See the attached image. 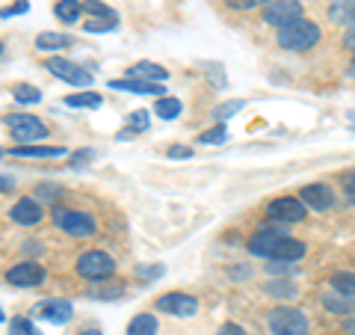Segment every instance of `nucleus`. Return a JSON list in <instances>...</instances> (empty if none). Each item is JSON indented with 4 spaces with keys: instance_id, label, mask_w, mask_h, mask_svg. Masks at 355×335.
I'll use <instances>...</instances> for the list:
<instances>
[{
    "instance_id": "nucleus-1",
    "label": "nucleus",
    "mask_w": 355,
    "mask_h": 335,
    "mask_svg": "<svg viewBox=\"0 0 355 335\" xmlns=\"http://www.w3.org/2000/svg\"><path fill=\"white\" fill-rule=\"evenodd\" d=\"M249 252L270 261H299L305 255V243L279 231H258L254 238H249Z\"/></svg>"
},
{
    "instance_id": "nucleus-2",
    "label": "nucleus",
    "mask_w": 355,
    "mask_h": 335,
    "mask_svg": "<svg viewBox=\"0 0 355 335\" xmlns=\"http://www.w3.org/2000/svg\"><path fill=\"white\" fill-rule=\"evenodd\" d=\"M317 42H320V27L308 18H296L287 27L279 30V44L291 54H302L308 48H314Z\"/></svg>"
},
{
    "instance_id": "nucleus-3",
    "label": "nucleus",
    "mask_w": 355,
    "mask_h": 335,
    "mask_svg": "<svg viewBox=\"0 0 355 335\" xmlns=\"http://www.w3.org/2000/svg\"><path fill=\"white\" fill-rule=\"evenodd\" d=\"M266 327H270L272 335H308V318L299 309L279 306L270 311Z\"/></svg>"
},
{
    "instance_id": "nucleus-4",
    "label": "nucleus",
    "mask_w": 355,
    "mask_h": 335,
    "mask_svg": "<svg viewBox=\"0 0 355 335\" xmlns=\"http://www.w3.org/2000/svg\"><path fill=\"white\" fill-rule=\"evenodd\" d=\"M113 273H116L113 255H107L101 250H89L77 259V276L89 279V282H101V279H110Z\"/></svg>"
},
{
    "instance_id": "nucleus-5",
    "label": "nucleus",
    "mask_w": 355,
    "mask_h": 335,
    "mask_svg": "<svg viewBox=\"0 0 355 335\" xmlns=\"http://www.w3.org/2000/svg\"><path fill=\"white\" fill-rule=\"evenodd\" d=\"M53 226L62 229L71 238H92L95 234V220L83 214V211H69V208H53Z\"/></svg>"
},
{
    "instance_id": "nucleus-6",
    "label": "nucleus",
    "mask_w": 355,
    "mask_h": 335,
    "mask_svg": "<svg viewBox=\"0 0 355 335\" xmlns=\"http://www.w3.org/2000/svg\"><path fill=\"white\" fill-rule=\"evenodd\" d=\"M44 69H48L53 77H60L62 83H71V86H92V74H89L83 65H77L71 60H65V57H48L44 60Z\"/></svg>"
},
{
    "instance_id": "nucleus-7",
    "label": "nucleus",
    "mask_w": 355,
    "mask_h": 335,
    "mask_svg": "<svg viewBox=\"0 0 355 335\" xmlns=\"http://www.w3.org/2000/svg\"><path fill=\"white\" fill-rule=\"evenodd\" d=\"M6 125H9V131H12V137L18 142H36V140H44L51 133L48 125H44L42 119L30 116V113H12V116H6Z\"/></svg>"
},
{
    "instance_id": "nucleus-8",
    "label": "nucleus",
    "mask_w": 355,
    "mask_h": 335,
    "mask_svg": "<svg viewBox=\"0 0 355 335\" xmlns=\"http://www.w3.org/2000/svg\"><path fill=\"white\" fill-rule=\"evenodd\" d=\"M296 18H302V3H299V0H272V3L263 9V24L279 27V30Z\"/></svg>"
},
{
    "instance_id": "nucleus-9",
    "label": "nucleus",
    "mask_w": 355,
    "mask_h": 335,
    "mask_svg": "<svg viewBox=\"0 0 355 335\" xmlns=\"http://www.w3.org/2000/svg\"><path fill=\"white\" fill-rule=\"evenodd\" d=\"M266 214L279 222H302L308 217V208L302 199L296 196H282V199H272L270 205H266Z\"/></svg>"
},
{
    "instance_id": "nucleus-10",
    "label": "nucleus",
    "mask_w": 355,
    "mask_h": 335,
    "mask_svg": "<svg viewBox=\"0 0 355 335\" xmlns=\"http://www.w3.org/2000/svg\"><path fill=\"white\" fill-rule=\"evenodd\" d=\"M44 267L39 261H21L6 270V282L12 288H39L44 282Z\"/></svg>"
},
{
    "instance_id": "nucleus-11",
    "label": "nucleus",
    "mask_w": 355,
    "mask_h": 335,
    "mask_svg": "<svg viewBox=\"0 0 355 335\" xmlns=\"http://www.w3.org/2000/svg\"><path fill=\"white\" fill-rule=\"evenodd\" d=\"M154 309L163 311V315H172V318H193L198 311V300L190 294H181V291H169L157 300Z\"/></svg>"
},
{
    "instance_id": "nucleus-12",
    "label": "nucleus",
    "mask_w": 355,
    "mask_h": 335,
    "mask_svg": "<svg viewBox=\"0 0 355 335\" xmlns=\"http://www.w3.org/2000/svg\"><path fill=\"white\" fill-rule=\"evenodd\" d=\"M33 311H36V318L53 323V327H65V323L74 318V306L69 303V300H60V297L44 300V303H39Z\"/></svg>"
},
{
    "instance_id": "nucleus-13",
    "label": "nucleus",
    "mask_w": 355,
    "mask_h": 335,
    "mask_svg": "<svg viewBox=\"0 0 355 335\" xmlns=\"http://www.w3.org/2000/svg\"><path fill=\"white\" fill-rule=\"evenodd\" d=\"M9 217H12L15 226H24V229L39 226V222H42V205L36 202V199L24 196V199H18V202L12 205V211H9Z\"/></svg>"
},
{
    "instance_id": "nucleus-14",
    "label": "nucleus",
    "mask_w": 355,
    "mask_h": 335,
    "mask_svg": "<svg viewBox=\"0 0 355 335\" xmlns=\"http://www.w3.org/2000/svg\"><path fill=\"white\" fill-rule=\"evenodd\" d=\"M299 199L305 202V208H314V211H326L335 205V193L326 184H305L299 190Z\"/></svg>"
},
{
    "instance_id": "nucleus-15",
    "label": "nucleus",
    "mask_w": 355,
    "mask_h": 335,
    "mask_svg": "<svg viewBox=\"0 0 355 335\" xmlns=\"http://www.w3.org/2000/svg\"><path fill=\"white\" fill-rule=\"evenodd\" d=\"M110 89H119V92H133V95L166 98L163 83H148V81H139V77H128V81H110Z\"/></svg>"
},
{
    "instance_id": "nucleus-16",
    "label": "nucleus",
    "mask_w": 355,
    "mask_h": 335,
    "mask_svg": "<svg viewBox=\"0 0 355 335\" xmlns=\"http://www.w3.org/2000/svg\"><path fill=\"white\" fill-rule=\"evenodd\" d=\"M128 74L130 77H139V81H148V83H166V81H169V72H166L163 65H157V63H148V60L137 63Z\"/></svg>"
},
{
    "instance_id": "nucleus-17",
    "label": "nucleus",
    "mask_w": 355,
    "mask_h": 335,
    "mask_svg": "<svg viewBox=\"0 0 355 335\" xmlns=\"http://www.w3.org/2000/svg\"><path fill=\"white\" fill-rule=\"evenodd\" d=\"M323 309L335 311V315H352V311H355V300L349 294H340V291L331 288L329 294H323Z\"/></svg>"
},
{
    "instance_id": "nucleus-18",
    "label": "nucleus",
    "mask_w": 355,
    "mask_h": 335,
    "mask_svg": "<svg viewBox=\"0 0 355 335\" xmlns=\"http://www.w3.org/2000/svg\"><path fill=\"white\" fill-rule=\"evenodd\" d=\"M329 18L335 24H343V27H352L355 24V0H335L329 6Z\"/></svg>"
},
{
    "instance_id": "nucleus-19",
    "label": "nucleus",
    "mask_w": 355,
    "mask_h": 335,
    "mask_svg": "<svg viewBox=\"0 0 355 335\" xmlns=\"http://www.w3.org/2000/svg\"><path fill=\"white\" fill-rule=\"evenodd\" d=\"M9 154L12 158H62L65 149L62 146H18Z\"/></svg>"
},
{
    "instance_id": "nucleus-20",
    "label": "nucleus",
    "mask_w": 355,
    "mask_h": 335,
    "mask_svg": "<svg viewBox=\"0 0 355 335\" xmlns=\"http://www.w3.org/2000/svg\"><path fill=\"white\" fill-rule=\"evenodd\" d=\"M157 329H160V323L151 311H142V315H137L128 323V335H157Z\"/></svg>"
},
{
    "instance_id": "nucleus-21",
    "label": "nucleus",
    "mask_w": 355,
    "mask_h": 335,
    "mask_svg": "<svg viewBox=\"0 0 355 335\" xmlns=\"http://www.w3.org/2000/svg\"><path fill=\"white\" fill-rule=\"evenodd\" d=\"M69 44H71V36H65V33H39L36 36L39 51H60V48H69Z\"/></svg>"
},
{
    "instance_id": "nucleus-22",
    "label": "nucleus",
    "mask_w": 355,
    "mask_h": 335,
    "mask_svg": "<svg viewBox=\"0 0 355 335\" xmlns=\"http://www.w3.org/2000/svg\"><path fill=\"white\" fill-rule=\"evenodd\" d=\"M80 13H83L80 0H60V3L53 6V15L60 21H65V24H74V21L80 18Z\"/></svg>"
},
{
    "instance_id": "nucleus-23",
    "label": "nucleus",
    "mask_w": 355,
    "mask_h": 335,
    "mask_svg": "<svg viewBox=\"0 0 355 335\" xmlns=\"http://www.w3.org/2000/svg\"><path fill=\"white\" fill-rule=\"evenodd\" d=\"M263 291L270 294V297H279V300H291V297H296V294H299V288H296V285L291 282V279H272V282L266 285Z\"/></svg>"
},
{
    "instance_id": "nucleus-24",
    "label": "nucleus",
    "mask_w": 355,
    "mask_h": 335,
    "mask_svg": "<svg viewBox=\"0 0 355 335\" xmlns=\"http://www.w3.org/2000/svg\"><path fill=\"white\" fill-rule=\"evenodd\" d=\"M65 104H69V107H92V110H98V107L104 104V98L98 95V92H89V89H86V92L65 95Z\"/></svg>"
},
{
    "instance_id": "nucleus-25",
    "label": "nucleus",
    "mask_w": 355,
    "mask_h": 335,
    "mask_svg": "<svg viewBox=\"0 0 355 335\" xmlns=\"http://www.w3.org/2000/svg\"><path fill=\"white\" fill-rule=\"evenodd\" d=\"M12 98L21 101V104H39L42 101V89L30 86V83H15L12 86Z\"/></svg>"
},
{
    "instance_id": "nucleus-26",
    "label": "nucleus",
    "mask_w": 355,
    "mask_h": 335,
    "mask_svg": "<svg viewBox=\"0 0 355 335\" xmlns=\"http://www.w3.org/2000/svg\"><path fill=\"white\" fill-rule=\"evenodd\" d=\"M181 110H184V104L178 101V98H169V95L160 98V101L154 104V113H157L160 119H178L181 116Z\"/></svg>"
},
{
    "instance_id": "nucleus-27",
    "label": "nucleus",
    "mask_w": 355,
    "mask_h": 335,
    "mask_svg": "<svg viewBox=\"0 0 355 335\" xmlns=\"http://www.w3.org/2000/svg\"><path fill=\"white\" fill-rule=\"evenodd\" d=\"M225 140H228V128L222 122H216V128H210L198 137V146H214V142H225Z\"/></svg>"
},
{
    "instance_id": "nucleus-28",
    "label": "nucleus",
    "mask_w": 355,
    "mask_h": 335,
    "mask_svg": "<svg viewBox=\"0 0 355 335\" xmlns=\"http://www.w3.org/2000/svg\"><path fill=\"white\" fill-rule=\"evenodd\" d=\"M331 288L340 291V294L355 297V273H335L331 276Z\"/></svg>"
},
{
    "instance_id": "nucleus-29",
    "label": "nucleus",
    "mask_w": 355,
    "mask_h": 335,
    "mask_svg": "<svg viewBox=\"0 0 355 335\" xmlns=\"http://www.w3.org/2000/svg\"><path fill=\"white\" fill-rule=\"evenodd\" d=\"M9 335H42V332L30 318H12L9 320Z\"/></svg>"
},
{
    "instance_id": "nucleus-30",
    "label": "nucleus",
    "mask_w": 355,
    "mask_h": 335,
    "mask_svg": "<svg viewBox=\"0 0 355 335\" xmlns=\"http://www.w3.org/2000/svg\"><path fill=\"white\" fill-rule=\"evenodd\" d=\"M80 6H83V13H89V15H98V18H119L107 3H101V0H80Z\"/></svg>"
},
{
    "instance_id": "nucleus-31",
    "label": "nucleus",
    "mask_w": 355,
    "mask_h": 335,
    "mask_svg": "<svg viewBox=\"0 0 355 335\" xmlns=\"http://www.w3.org/2000/svg\"><path fill=\"white\" fill-rule=\"evenodd\" d=\"M119 27V18H95V21H86L83 30L86 33H113Z\"/></svg>"
},
{
    "instance_id": "nucleus-32",
    "label": "nucleus",
    "mask_w": 355,
    "mask_h": 335,
    "mask_svg": "<svg viewBox=\"0 0 355 335\" xmlns=\"http://www.w3.org/2000/svg\"><path fill=\"white\" fill-rule=\"evenodd\" d=\"M148 119H151L148 110H133V113L128 116V131H130V133L146 131V128H148Z\"/></svg>"
},
{
    "instance_id": "nucleus-33",
    "label": "nucleus",
    "mask_w": 355,
    "mask_h": 335,
    "mask_svg": "<svg viewBox=\"0 0 355 335\" xmlns=\"http://www.w3.org/2000/svg\"><path fill=\"white\" fill-rule=\"evenodd\" d=\"M243 107V101H231V104H219L216 110H214V119L216 122H222V125H225V122L231 119V116H234L237 113V110Z\"/></svg>"
},
{
    "instance_id": "nucleus-34",
    "label": "nucleus",
    "mask_w": 355,
    "mask_h": 335,
    "mask_svg": "<svg viewBox=\"0 0 355 335\" xmlns=\"http://www.w3.org/2000/svg\"><path fill=\"white\" fill-rule=\"evenodd\" d=\"M231 9H254V6H270L272 0H225Z\"/></svg>"
},
{
    "instance_id": "nucleus-35",
    "label": "nucleus",
    "mask_w": 355,
    "mask_h": 335,
    "mask_svg": "<svg viewBox=\"0 0 355 335\" xmlns=\"http://www.w3.org/2000/svg\"><path fill=\"white\" fill-rule=\"evenodd\" d=\"M30 9L27 0H15V6H6V9H0V18H12V15H24Z\"/></svg>"
},
{
    "instance_id": "nucleus-36",
    "label": "nucleus",
    "mask_w": 355,
    "mask_h": 335,
    "mask_svg": "<svg viewBox=\"0 0 355 335\" xmlns=\"http://www.w3.org/2000/svg\"><path fill=\"white\" fill-rule=\"evenodd\" d=\"M343 193H347V199H349V202L355 205V172L343 178Z\"/></svg>"
},
{
    "instance_id": "nucleus-37",
    "label": "nucleus",
    "mask_w": 355,
    "mask_h": 335,
    "mask_svg": "<svg viewBox=\"0 0 355 335\" xmlns=\"http://www.w3.org/2000/svg\"><path fill=\"white\" fill-rule=\"evenodd\" d=\"M92 158H95V152H77V154H71V163L80 166V163H89Z\"/></svg>"
},
{
    "instance_id": "nucleus-38",
    "label": "nucleus",
    "mask_w": 355,
    "mask_h": 335,
    "mask_svg": "<svg viewBox=\"0 0 355 335\" xmlns=\"http://www.w3.org/2000/svg\"><path fill=\"white\" fill-rule=\"evenodd\" d=\"M216 335H246V332H243V327H237V323H225V327H219Z\"/></svg>"
},
{
    "instance_id": "nucleus-39",
    "label": "nucleus",
    "mask_w": 355,
    "mask_h": 335,
    "mask_svg": "<svg viewBox=\"0 0 355 335\" xmlns=\"http://www.w3.org/2000/svg\"><path fill=\"white\" fill-rule=\"evenodd\" d=\"M169 158H172V161H178V158H193V149H181V146H175V149H169Z\"/></svg>"
},
{
    "instance_id": "nucleus-40",
    "label": "nucleus",
    "mask_w": 355,
    "mask_h": 335,
    "mask_svg": "<svg viewBox=\"0 0 355 335\" xmlns=\"http://www.w3.org/2000/svg\"><path fill=\"white\" fill-rule=\"evenodd\" d=\"M343 42H347L349 48H355V24H352V27H347V36H343Z\"/></svg>"
},
{
    "instance_id": "nucleus-41",
    "label": "nucleus",
    "mask_w": 355,
    "mask_h": 335,
    "mask_svg": "<svg viewBox=\"0 0 355 335\" xmlns=\"http://www.w3.org/2000/svg\"><path fill=\"white\" fill-rule=\"evenodd\" d=\"M0 190H12V178H6V175H0Z\"/></svg>"
},
{
    "instance_id": "nucleus-42",
    "label": "nucleus",
    "mask_w": 355,
    "mask_h": 335,
    "mask_svg": "<svg viewBox=\"0 0 355 335\" xmlns=\"http://www.w3.org/2000/svg\"><path fill=\"white\" fill-rule=\"evenodd\" d=\"M343 329H347V332H352V335H355V320H347V323H343Z\"/></svg>"
},
{
    "instance_id": "nucleus-43",
    "label": "nucleus",
    "mask_w": 355,
    "mask_h": 335,
    "mask_svg": "<svg viewBox=\"0 0 355 335\" xmlns=\"http://www.w3.org/2000/svg\"><path fill=\"white\" fill-rule=\"evenodd\" d=\"M77 335H101L98 329H83V332H77Z\"/></svg>"
},
{
    "instance_id": "nucleus-44",
    "label": "nucleus",
    "mask_w": 355,
    "mask_h": 335,
    "mask_svg": "<svg viewBox=\"0 0 355 335\" xmlns=\"http://www.w3.org/2000/svg\"><path fill=\"white\" fill-rule=\"evenodd\" d=\"M6 320V315H3V309H0V323H3Z\"/></svg>"
},
{
    "instance_id": "nucleus-45",
    "label": "nucleus",
    "mask_w": 355,
    "mask_h": 335,
    "mask_svg": "<svg viewBox=\"0 0 355 335\" xmlns=\"http://www.w3.org/2000/svg\"><path fill=\"white\" fill-rule=\"evenodd\" d=\"M0 54H3V42H0Z\"/></svg>"
},
{
    "instance_id": "nucleus-46",
    "label": "nucleus",
    "mask_w": 355,
    "mask_h": 335,
    "mask_svg": "<svg viewBox=\"0 0 355 335\" xmlns=\"http://www.w3.org/2000/svg\"><path fill=\"white\" fill-rule=\"evenodd\" d=\"M0 158H3V152H0Z\"/></svg>"
}]
</instances>
